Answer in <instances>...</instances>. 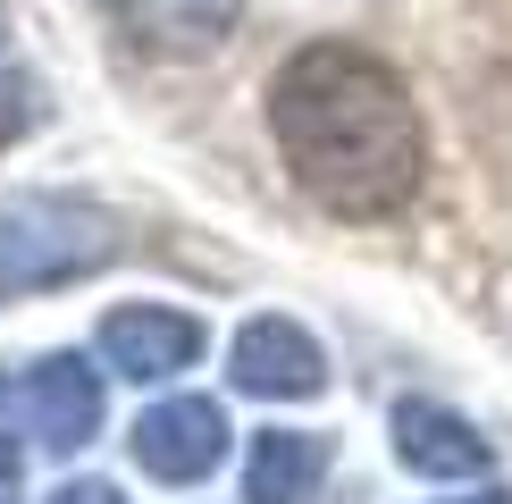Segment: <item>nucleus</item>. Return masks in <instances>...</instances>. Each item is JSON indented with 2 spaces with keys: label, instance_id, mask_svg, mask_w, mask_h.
Masks as SVG:
<instances>
[{
  "label": "nucleus",
  "instance_id": "13",
  "mask_svg": "<svg viewBox=\"0 0 512 504\" xmlns=\"http://www.w3.org/2000/svg\"><path fill=\"white\" fill-rule=\"evenodd\" d=\"M445 504H512L504 488H479V496H445Z\"/></svg>",
  "mask_w": 512,
  "mask_h": 504
},
{
  "label": "nucleus",
  "instance_id": "6",
  "mask_svg": "<svg viewBox=\"0 0 512 504\" xmlns=\"http://www.w3.org/2000/svg\"><path fill=\"white\" fill-rule=\"evenodd\" d=\"M101 362L118 378H135V387H160V378L202 362V320L160 311V303H126V311L101 320Z\"/></svg>",
  "mask_w": 512,
  "mask_h": 504
},
{
  "label": "nucleus",
  "instance_id": "12",
  "mask_svg": "<svg viewBox=\"0 0 512 504\" xmlns=\"http://www.w3.org/2000/svg\"><path fill=\"white\" fill-rule=\"evenodd\" d=\"M51 504H126V496L110 488V479H68V488H59Z\"/></svg>",
  "mask_w": 512,
  "mask_h": 504
},
{
  "label": "nucleus",
  "instance_id": "5",
  "mask_svg": "<svg viewBox=\"0 0 512 504\" xmlns=\"http://www.w3.org/2000/svg\"><path fill=\"white\" fill-rule=\"evenodd\" d=\"M101 9L143 59H210L244 26V0H101Z\"/></svg>",
  "mask_w": 512,
  "mask_h": 504
},
{
  "label": "nucleus",
  "instance_id": "4",
  "mask_svg": "<svg viewBox=\"0 0 512 504\" xmlns=\"http://www.w3.org/2000/svg\"><path fill=\"white\" fill-rule=\"evenodd\" d=\"M219 454H227V412L210 404V395H168V404H152L135 420V462L152 479H168V488L210 479Z\"/></svg>",
  "mask_w": 512,
  "mask_h": 504
},
{
  "label": "nucleus",
  "instance_id": "14",
  "mask_svg": "<svg viewBox=\"0 0 512 504\" xmlns=\"http://www.w3.org/2000/svg\"><path fill=\"white\" fill-rule=\"evenodd\" d=\"M0 504H9V496H0Z\"/></svg>",
  "mask_w": 512,
  "mask_h": 504
},
{
  "label": "nucleus",
  "instance_id": "1",
  "mask_svg": "<svg viewBox=\"0 0 512 504\" xmlns=\"http://www.w3.org/2000/svg\"><path fill=\"white\" fill-rule=\"evenodd\" d=\"M269 135L294 185L336 219H387L429 168V135L403 76L361 42H303L269 76Z\"/></svg>",
  "mask_w": 512,
  "mask_h": 504
},
{
  "label": "nucleus",
  "instance_id": "3",
  "mask_svg": "<svg viewBox=\"0 0 512 504\" xmlns=\"http://www.w3.org/2000/svg\"><path fill=\"white\" fill-rule=\"evenodd\" d=\"M17 404H26V446L76 454L101 429V370L84 353H51V362H34L17 378Z\"/></svg>",
  "mask_w": 512,
  "mask_h": 504
},
{
  "label": "nucleus",
  "instance_id": "9",
  "mask_svg": "<svg viewBox=\"0 0 512 504\" xmlns=\"http://www.w3.org/2000/svg\"><path fill=\"white\" fill-rule=\"evenodd\" d=\"M328 471V446L303 429H261L244 454V504H303Z\"/></svg>",
  "mask_w": 512,
  "mask_h": 504
},
{
  "label": "nucleus",
  "instance_id": "7",
  "mask_svg": "<svg viewBox=\"0 0 512 504\" xmlns=\"http://www.w3.org/2000/svg\"><path fill=\"white\" fill-rule=\"evenodd\" d=\"M236 387L244 395H269V404H294V395H319L328 387V353H319V336L311 328H294V320H252L236 328Z\"/></svg>",
  "mask_w": 512,
  "mask_h": 504
},
{
  "label": "nucleus",
  "instance_id": "2",
  "mask_svg": "<svg viewBox=\"0 0 512 504\" xmlns=\"http://www.w3.org/2000/svg\"><path fill=\"white\" fill-rule=\"evenodd\" d=\"M101 261H118V219L76 194H26L0 202V303L42 286H76Z\"/></svg>",
  "mask_w": 512,
  "mask_h": 504
},
{
  "label": "nucleus",
  "instance_id": "10",
  "mask_svg": "<svg viewBox=\"0 0 512 504\" xmlns=\"http://www.w3.org/2000/svg\"><path fill=\"white\" fill-rule=\"evenodd\" d=\"M34 118H42V84L17 76V68H0V143H17Z\"/></svg>",
  "mask_w": 512,
  "mask_h": 504
},
{
  "label": "nucleus",
  "instance_id": "8",
  "mask_svg": "<svg viewBox=\"0 0 512 504\" xmlns=\"http://www.w3.org/2000/svg\"><path fill=\"white\" fill-rule=\"evenodd\" d=\"M395 454H403V471H420V479H479L487 471V437L462 412L429 404V395H403L395 404Z\"/></svg>",
  "mask_w": 512,
  "mask_h": 504
},
{
  "label": "nucleus",
  "instance_id": "11",
  "mask_svg": "<svg viewBox=\"0 0 512 504\" xmlns=\"http://www.w3.org/2000/svg\"><path fill=\"white\" fill-rule=\"evenodd\" d=\"M26 462V404H17V378H0V479Z\"/></svg>",
  "mask_w": 512,
  "mask_h": 504
}]
</instances>
